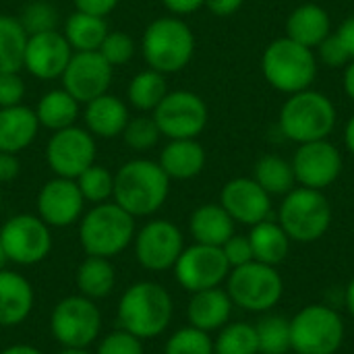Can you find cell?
<instances>
[{
    "label": "cell",
    "instance_id": "27",
    "mask_svg": "<svg viewBox=\"0 0 354 354\" xmlns=\"http://www.w3.org/2000/svg\"><path fill=\"white\" fill-rule=\"evenodd\" d=\"M236 222L220 203H203L189 218V232L195 243L222 247L234 234Z\"/></svg>",
    "mask_w": 354,
    "mask_h": 354
},
{
    "label": "cell",
    "instance_id": "4",
    "mask_svg": "<svg viewBox=\"0 0 354 354\" xmlns=\"http://www.w3.org/2000/svg\"><path fill=\"white\" fill-rule=\"evenodd\" d=\"M336 120L338 114L334 102L326 93L311 87L290 93L278 116L280 133L297 145L330 139L336 129Z\"/></svg>",
    "mask_w": 354,
    "mask_h": 354
},
{
    "label": "cell",
    "instance_id": "10",
    "mask_svg": "<svg viewBox=\"0 0 354 354\" xmlns=\"http://www.w3.org/2000/svg\"><path fill=\"white\" fill-rule=\"evenodd\" d=\"M50 332L62 348H89L102 332V311L83 295L60 299L50 315Z\"/></svg>",
    "mask_w": 354,
    "mask_h": 354
},
{
    "label": "cell",
    "instance_id": "14",
    "mask_svg": "<svg viewBox=\"0 0 354 354\" xmlns=\"http://www.w3.org/2000/svg\"><path fill=\"white\" fill-rule=\"evenodd\" d=\"M135 257L139 266L147 272H166L172 270L185 251L183 230L164 218L149 220L143 224L133 239Z\"/></svg>",
    "mask_w": 354,
    "mask_h": 354
},
{
    "label": "cell",
    "instance_id": "48",
    "mask_svg": "<svg viewBox=\"0 0 354 354\" xmlns=\"http://www.w3.org/2000/svg\"><path fill=\"white\" fill-rule=\"evenodd\" d=\"M162 4L166 6V10L174 17H185V15H193L199 8L205 6V0H162Z\"/></svg>",
    "mask_w": 354,
    "mask_h": 354
},
{
    "label": "cell",
    "instance_id": "42",
    "mask_svg": "<svg viewBox=\"0 0 354 354\" xmlns=\"http://www.w3.org/2000/svg\"><path fill=\"white\" fill-rule=\"evenodd\" d=\"M95 354H145V351L143 340L118 328L100 340Z\"/></svg>",
    "mask_w": 354,
    "mask_h": 354
},
{
    "label": "cell",
    "instance_id": "26",
    "mask_svg": "<svg viewBox=\"0 0 354 354\" xmlns=\"http://www.w3.org/2000/svg\"><path fill=\"white\" fill-rule=\"evenodd\" d=\"M286 37H290L292 41L315 50L330 33H332V19L330 12L315 4V2H307L297 6L288 17H286Z\"/></svg>",
    "mask_w": 354,
    "mask_h": 354
},
{
    "label": "cell",
    "instance_id": "50",
    "mask_svg": "<svg viewBox=\"0 0 354 354\" xmlns=\"http://www.w3.org/2000/svg\"><path fill=\"white\" fill-rule=\"evenodd\" d=\"M336 35L340 37V41L344 44L346 52L351 54V58L354 60V15L346 17V19L340 23V27H338Z\"/></svg>",
    "mask_w": 354,
    "mask_h": 354
},
{
    "label": "cell",
    "instance_id": "36",
    "mask_svg": "<svg viewBox=\"0 0 354 354\" xmlns=\"http://www.w3.org/2000/svg\"><path fill=\"white\" fill-rule=\"evenodd\" d=\"M259 354H288L290 348V319L278 313H266L257 326Z\"/></svg>",
    "mask_w": 354,
    "mask_h": 354
},
{
    "label": "cell",
    "instance_id": "15",
    "mask_svg": "<svg viewBox=\"0 0 354 354\" xmlns=\"http://www.w3.org/2000/svg\"><path fill=\"white\" fill-rule=\"evenodd\" d=\"M174 278L187 292H199L222 286L230 274V266L220 247L193 243L185 247L174 263Z\"/></svg>",
    "mask_w": 354,
    "mask_h": 354
},
{
    "label": "cell",
    "instance_id": "2",
    "mask_svg": "<svg viewBox=\"0 0 354 354\" xmlns=\"http://www.w3.org/2000/svg\"><path fill=\"white\" fill-rule=\"evenodd\" d=\"M174 315V303L170 292L151 280L131 284L116 309L118 328L137 336L139 340H151L162 336Z\"/></svg>",
    "mask_w": 354,
    "mask_h": 354
},
{
    "label": "cell",
    "instance_id": "8",
    "mask_svg": "<svg viewBox=\"0 0 354 354\" xmlns=\"http://www.w3.org/2000/svg\"><path fill=\"white\" fill-rule=\"evenodd\" d=\"M344 319L330 305H307L290 319V348L295 354H336L344 344Z\"/></svg>",
    "mask_w": 354,
    "mask_h": 354
},
{
    "label": "cell",
    "instance_id": "29",
    "mask_svg": "<svg viewBox=\"0 0 354 354\" xmlns=\"http://www.w3.org/2000/svg\"><path fill=\"white\" fill-rule=\"evenodd\" d=\"M75 286H77L79 295H83L91 301L108 299L116 288V270H114L112 261L106 257L87 255L77 266Z\"/></svg>",
    "mask_w": 354,
    "mask_h": 354
},
{
    "label": "cell",
    "instance_id": "22",
    "mask_svg": "<svg viewBox=\"0 0 354 354\" xmlns=\"http://www.w3.org/2000/svg\"><path fill=\"white\" fill-rule=\"evenodd\" d=\"M35 292L31 282L12 272L0 270V328L21 326L33 311Z\"/></svg>",
    "mask_w": 354,
    "mask_h": 354
},
{
    "label": "cell",
    "instance_id": "7",
    "mask_svg": "<svg viewBox=\"0 0 354 354\" xmlns=\"http://www.w3.org/2000/svg\"><path fill=\"white\" fill-rule=\"evenodd\" d=\"M278 224L295 243H315L332 226V205L324 191L295 187L282 197Z\"/></svg>",
    "mask_w": 354,
    "mask_h": 354
},
{
    "label": "cell",
    "instance_id": "56",
    "mask_svg": "<svg viewBox=\"0 0 354 354\" xmlns=\"http://www.w3.org/2000/svg\"><path fill=\"white\" fill-rule=\"evenodd\" d=\"M6 263H8V259H6L4 245H2V239H0V270H4V268H6Z\"/></svg>",
    "mask_w": 354,
    "mask_h": 354
},
{
    "label": "cell",
    "instance_id": "6",
    "mask_svg": "<svg viewBox=\"0 0 354 354\" xmlns=\"http://www.w3.org/2000/svg\"><path fill=\"white\" fill-rule=\"evenodd\" d=\"M317 66L315 50L301 46L286 35L270 41L261 56L266 81L286 95L309 89L317 77Z\"/></svg>",
    "mask_w": 354,
    "mask_h": 354
},
{
    "label": "cell",
    "instance_id": "18",
    "mask_svg": "<svg viewBox=\"0 0 354 354\" xmlns=\"http://www.w3.org/2000/svg\"><path fill=\"white\" fill-rule=\"evenodd\" d=\"M85 199L77 180L54 176L41 185L37 193V216L50 228H66L81 220L85 214Z\"/></svg>",
    "mask_w": 354,
    "mask_h": 354
},
{
    "label": "cell",
    "instance_id": "12",
    "mask_svg": "<svg viewBox=\"0 0 354 354\" xmlns=\"http://www.w3.org/2000/svg\"><path fill=\"white\" fill-rule=\"evenodd\" d=\"M0 239L8 263L37 266L52 251V228L33 214H17L0 226Z\"/></svg>",
    "mask_w": 354,
    "mask_h": 354
},
{
    "label": "cell",
    "instance_id": "39",
    "mask_svg": "<svg viewBox=\"0 0 354 354\" xmlns=\"http://www.w3.org/2000/svg\"><path fill=\"white\" fill-rule=\"evenodd\" d=\"M58 17L60 15L54 4H50L46 0H31L29 4L23 6L21 15L17 19L27 35H35V33L58 29V21H60Z\"/></svg>",
    "mask_w": 354,
    "mask_h": 354
},
{
    "label": "cell",
    "instance_id": "51",
    "mask_svg": "<svg viewBox=\"0 0 354 354\" xmlns=\"http://www.w3.org/2000/svg\"><path fill=\"white\" fill-rule=\"evenodd\" d=\"M344 93L351 102H354V60L344 66Z\"/></svg>",
    "mask_w": 354,
    "mask_h": 354
},
{
    "label": "cell",
    "instance_id": "11",
    "mask_svg": "<svg viewBox=\"0 0 354 354\" xmlns=\"http://www.w3.org/2000/svg\"><path fill=\"white\" fill-rule=\"evenodd\" d=\"M162 137L166 139H197L209 120L205 100L189 89L168 91L151 112Z\"/></svg>",
    "mask_w": 354,
    "mask_h": 354
},
{
    "label": "cell",
    "instance_id": "52",
    "mask_svg": "<svg viewBox=\"0 0 354 354\" xmlns=\"http://www.w3.org/2000/svg\"><path fill=\"white\" fill-rule=\"evenodd\" d=\"M0 354H44L39 348L31 346V344H12L8 348H4Z\"/></svg>",
    "mask_w": 354,
    "mask_h": 354
},
{
    "label": "cell",
    "instance_id": "13",
    "mask_svg": "<svg viewBox=\"0 0 354 354\" xmlns=\"http://www.w3.org/2000/svg\"><path fill=\"white\" fill-rule=\"evenodd\" d=\"M97 139L85 127H66L54 131L46 143V164L54 172V176L77 178L91 164H95L97 156Z\"/></svg>",
    "mask_w": 354,
    "mask_h": 354
},
{
    "label": "cell",
    "instance_id": "9",
    "mask_svg": "<svg viewBox=\"0 0 354 354\" xmlns=\"http://www.w3.org/2000/svg\"><path fill=\"white\" fill-rule=\"evenodd\" d=\"M226 292L234 307L251 313H270L284 295V280L274 266L251 261L230 270Z\"/></svg>",
    "mask_w": 354,
    "mask_h": 354
},
{
    "label": "cell",
    "instance_id": "25",
    "mask_svg": "<svg viewBox=\"0 0 354 354\" xmlns=\"http://www.w3.org/2000/svg\"><path fill=\"white\" fill-rule=\"evenodd\" d=\"M39 129L33 108L25 104L0 108V151L19 156L35 141Z\"/></svg>",
    "mask_w": 354,
    "mask_h": 354
},
{
    "label": "cell",
    "instance_id": "34",
    "mask_svg": "<svg viewBox=\"0 0 354 354\" xmlns=\"http://www.w3.org/2000/svg\"><path fill=\"white\" fill-rule=\"evenodd\" d=\"M27 37L17 17L0 12V75L19 73L23 68Z\"/></svg>",
    "mask_w": 354,
    "mask_h": 354
},
{
    "label": "cell",
    "instance_id": "32",
    "mask_svg": "<svg viewBox=\"0 0 354 354\" xmlns=\"http://www.w3.org/2000/svg\"><path fill=\"white\" fill-rule=\"evenodd\" d=\"M168 81L166 75L153 71V68H145L139 71L127 85V104L131 108H135L141 114H151L158 104L166 97L168 93Z\"/></svg>",
    "mask_w": 354,
    "mask_h": 354
},
{
    "label": "cell",
    "instance_id": "41",
    "mask_svg": "<svg viewBox=\"0 0 354 354\" xmlns=\"http://www.w3.org/2000/svg\"><path fill=\"white\" fill-rule=\"evenodd\" d=\"M112 68L116 66H124L133 60L135 52H137V44L135 39L127 33V31H108L106 39L102 41L100 50H97Z\"/></svg>",
    "mask_w": 354,
    "mask_h": 354
},
{
    "label": "cell",
    "instance_id": "28",
    "mask_svg": "<svg viewBox=\"0 0 354 354\" xmlns=\"http://www.w3.org/2000/svg\"><path fill=\"white\" fill-rule=\"evenodd\" d=\"M247 236L253 249V259L259 263L278 268L290 253V236L272 218L251 226V232Z\"/></svg>",
    "mask_w": 354,
    "mask_h": 354
},
{
    "label": "cell",
    "instance_id": "46",
    "mask_svg": "<svg viewBox=\"0 0 354 354\" xmlns=\"http://www.w3.org/2000/svg\"><path fill=\"white\" fill-rule=\"evenodd\" d=\"M118 2H120V0H73L75 10L89 12V15L104 17V19L118 6Z\"/></svg>",
    "mask_w": 354,
    "mask_h": 354
},
{
    "label": "cell",
    "instance_id": "33",
    "mask_svg": "<svg viewBox=\"0 0 354 354\" xmlns=\"http://www.w3.org/2000/svg\"><path fill=\"white\" fill-rule=\"evenodd\" d=\"M253 178L272 197H284L286 193H290L297 187V178H295L290 160L276 156V153H266L255 162Z\"/></svg>",
    "mask_w": 354,
    "mask_h": 354
},
{
    "label": "cell",
    "instance_id": "37",
    "mask_svg": "<svg viewBox=\"0 0 354 354\" xmlns=\"http://www.w3.org/2000/svg\"><path fill=\"white\" fill-rule=\"evenodd\" d=\"M77 187L85 199V203H106L114 197V174L100 164H91L85 172H81L77 178Z\"/></svg>",
    "mask_w": 354,
    "mask_h": 354
},
{
    "label": "cell",
    "instance_id": "31",
    "mask_svg": "<svg viewBox=\"0 0 354 354\" xmlns=\"http://www.w3.org/2000/svg\"><path fill=\"white\" fill-rule=\"evenodd\" d=\"M108 31L110 29L104 17L75 10L66 17L62 35L66 37L73 52H97Z\"/></svg>",
    "mask_w": 354,
    "mask_h": 354
},
{
    "label": "cell",
    "instance_id": "5",
    "mask_svg": "<svg viewBox=\"0 0 354 354\" xmlns=\"http://www.w3.org/2000/svg\"><path fill=\"white\" fill-rule=\"evenodd\" d=\"M135 232V218L114 201L93 205L79 220V243L91 257L120 255L133 245Z\"/></svg>",
    "mask_w": 354,
    "mask_h": 354
},
{
    "label": "cell",
    "instance_id": "57",
    "mask_svg": "<svg viewBox=\"0 0 354 354\" xmlns=\"http://www.w3.org/2000/svg\"><path fill=\"white\" fill-rule=\"evenodd\" d=\"M0 212H2V193H0Z\"/></svg>",
    "mask_w": 354,
    "mask_h": 354
},
{
    "label": "cell",
    "instance_id": "1",
    "mask_svg": "<svg viewBox=\"0 0 354 354\" xmlns=\"http://www.w3.org/2000/svg\"><path fill=\"white\" fill-rule=\"evenodd\" d=\"M170 183L172 180L166 176L158 160L135 158L116 170L112 201L133 218H147L164 207L170 195Z\"/></svg>",
    "mask_w": 354,
    "mask_h": 354
},
{
    "label": "cell",
    "instance_id": "38",
    "mask_svg": "<svg viewBox=\"0 0 354 354\" xmlns=\"http://www.w3.org/2000/svg\"><path fill=\"white\" fill-rule=\"evenodd\" d=\"M120 137L131 151L143 153V151H149L158 145L162 133H160L151 114H139V116L129 118Z\"/></svg>",
    "mask_w": 354,
    "mask_h": 354
},
{
    "label": "cell",
    "instance_id": "23",
    "mask_svg": "<svg viewBox=\"0 0 354 354\" xmlns=\"http://www.w3.org/2000/svg\"><path fill=\"white\" fill-rule=\"evenodd\" d=\"M232 307H234V303L228 297L226 288H222V286L193 292L191 301L187 305L189 326L203 330L207 334L218 332L230 322Z\"/></svg>",
    "mask_w": 354,
    "mask_h": 354
},
{
    "label": "cell",
    "instance_id": "53",
    "mask_svg": "<svg viewBox=\"0 0 354 354\" xmlns=\"http://www.w3.org/2000/svg\"><path fill=\"white\" fill-rule=\"evenodd\" d=\"M344 145L354 156V114L348 118V122L344 127Z\"/></svg>",
    "mask_w": 354,
    "mask_h": 354
},
{
    "label": "cell",
    "instance_id": "54",
    "mask_svg": "<svg viewBox=\"0 0 354 354\" xmlns=\"http://www.w3.org/2000/svg\"><path fill=\"white\" fill-rule=\"evenodd\" d=\"M344 305H346L351 317L354 319V278L348 282V286H346V290H344Z\"/></svg>",
    "mask_w": 354,
    "mask_h": 354
},
{
    "label": "cell",
    "instance_id": "19",
    "mask_svg": "<svg viewBox=\"0 0 354 354\" xmlns=\"http://www.w3.org/2000/svg\"><path fill=\"white\" fill-rule=\"evenodd\" d=\"M73 48L68 46L62 31H44L27 37L23 68L39 79V81H54L60 79L64 68L73 58Z\"/></svg>",
    "mask_w": 354,
    "mask_h": 354
},
{
    "label": "cell",
    "instance_id": "40",
    "mask_svg": "<svg viewBox=\"0 0 354 354\" xmlns=\"http://www.w3.org/2000/svg\"><path fill=\"white\" fill-rule=\"evenodd\" d=\"M164 354H214V340L207 332L187 326L166 340Z\"/></svg>",
    "mask_w": 354,
    "mask_h": 354
},
{
    "label": "cell",
    "instance_id": "47",
    "mask_svg": "<svg viewBox=\"0 0 354 354\" xmlns=\"http://www.w3.org/2000/svg\"><path fill=\"white\" fill-rule=\"evenodd\" d=\"M21 174V162L17 153L0 151V185L12 183Z\"/></svg>",
    "mask_w": 354,
    "mask_h": 354
},
{
    "label": "cell",
    "instance_id": "43",
    "mask_svg": "<svg viewBox=\"0 0 354 354\" xmlns=\"http://www.w3.org/2000/svg\"><path fill=\"white\" fill-rule=\"evenodd\" d=\"M315 58L328 68H344L353 58L346 52L344 44L336 33H330L317 48H315Z\"/></svg>",
    "mask_w": 354,
    "mask_h": 354
},
{
    "label": "cell",
    "instance_id": "45",
    "mask_svg": "<svg viewBox=\"0 0 354 354\" xmlns=\"http://www.w3.org/2000/svg\"><path fill=\"white\" fill-rule=\"evenodd\" d=\"M27 93L25 81L19 73H2L0 75V108H10L23 104Z\"/></svg>",
    "mask_w": 354,
    "mask_h": 354
},
{
    "label": "cell",
    "instance_id": "20",
    "mask_svg": "<svg viewBox=\"0 0 354 354\" xmlns=\"http://www.w3.org/2000/svg\"><path fill=\"white\" fill-rule=\"evenodd\" d=\"M220 205L236 224L255 226L272 216V195H268L253 176H236L220 191Z\"/></svg>",
    "mask_w": 354,
    "mask_h": 354
},
{
    "label": "cell",
    "instance_id": "55",
    "mask_svg": "<svg viewBox=\"0 0 354 354\" xmlns=\"http://www.w3.org/2000/svg\"><path fill=\"white\" fill-rule=\"evenodd\" d=\"M58 354H91L87 348H62Z\"/></svg>",
    "mask_w": 354,
    "mask_h": 354
},
{
    "label": "cell",
    "instance_id": "3",
    "mask_svg": "<svg viewBox=\"0 0 354 354\" xmlns=\"http://www.w3.org/2000/svg\"><path fill=\"white\" fill-rule=\"evenodd\" d=\"M139 50L149 68L168 77L180 73L193 60L195 33L180 17H158L143 29Z\"/></svg>",
    "mask_w": 354,
    "mask_h": 354
},
{
    "label": "cell",
    "instance_id": "16",
    "mask_svg": "<svg viewBox=\"0 0 354 354\" xmlns=\"http://www.w3.org/2000/svg\"><path fill=\"white\" fill-rule=\"evenodd\" d=\"M290 164L297 185L315 191H326L328 187H332L340 178L344 168L342 153L330 139L301 143Z\"/></svg>",
    "mask_w": 354,
    "mask_h": 354
},
{
    "label": "cell",
    "instance_id": "24",
    "mask_svg": "<svg viewBox=\"0 0 354 354\" xmlns=\"http://www.w3.org/2000/svg\"><path fill=\"white\" fill-rule=\"evenodd\" d=\"M207 153L197 139H168L158 164L170 180H191L205 168Z\"/></svg>",
    "mask_w": 354,
    "mask_h": 354
},
{
    "label": "cell",
    "instance_id": "44",
    "mask_svg": "<svg viewBox=\"0 0 354 354\" xmlns=\"http://www.w3.org/2000/svg\"><path fill=\"white\" fill-rule=\"evenodd\" d=\"M220 249H222V253H224V257H226L230 270L255 261V259H253V249H251L249 236H245V234H236V232H234Z\"/></svg>",
    "mask_w": 354,
    "mask_h": 354
},
{
    "label": "cell",
    "instance_id": "30",
    "mask_svg": "<svg viewBox=\"0 0 354 354\" xmlns=\"http://www.w3.org/2000/svg\"><path fill=\"white\" fill-rule=\"evenodd\" d=\"M79 114H81V104L64 87L46 91L35 106V116L39 127L52 133L73 127Z\"/></svg>",
    "mask_w": 354,
    "mask_h": 354
},
{
    "label": "cell",
    "instance_id": "21",
    "mask_svg": "<svg viewBox=\"0 0 354 354\" xmlns=\"http://www.w3.org/2000/svg\"><path fill=\"white\" fill-rule=\"evenodd\" d=\"M131 118L129 104L118 95L104 93L87 104H83V122L85 129L95 139H116L122 135Z\"/></svg>",
    "mask_w": 354,
    "mask_h": 354
},
{
    "label": "cell",
    "instance_id": "35",
    "mask_svg": "<svg viewBox=\"0 0 354 354\" xmlns=\"http://www.w3.org/2000/svg\"><path fill=\"white\" fill-rule=\"evenodd\" d=\"M214 354H259L255 326L247 322H228L222 330H218Z\"/></svg>",
    "mask_w": 354,
    "mask_h": 354
},
{
    "label": "cell",
    "instance_id": "17",
    "mask_svg": "<svg viewBox=\"0 0 354 354\" xmlns=\"http://www.w3.org/2000/svg\"><path fill=\"white\" fill-rule=\"evenodd\" d=\"M114 68L100 52H75L60 81L62 87L83 106L108 93Z\"/></svg>",
    "mask_w": 354,
    "mask_h": 354
},
{
    "label": "cell",
    "instance_id": "49",
    "mask_svg": "<svg viewBox=\"0 0 354 354\" xmlns=\"http://www.w3.org/2000/svg\"><path fill=\"white\" fill-rule=\"evenodd\" d=\"M245 0H205V8L216 17H230L234 15Z\"/></svg>",
    "mask_w": 354,
    "mask_h": 354
}]
</instances>
